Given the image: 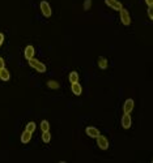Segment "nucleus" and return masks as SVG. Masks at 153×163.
Listing matches in <instances>:
<instances>
[{"label": "nucleus", "instance_id": "f257e3e1", "mask_svg": "<svg viewBox=\"0 0 153 163\" xmlns=\"http://www.w3.org/2000/svg\"><path fill=\"white\" fill-rule=\"evenodd\" d=\"M29 65L32 67V68H34L35 71H38V72H41V73H43V72H46V65L43 64L42 62H39V60H37V59H29Z\"/></svg>", "mask_w": 153, "mask_h": 163}, {"label": "nucleus", "instance_id": "f03ea898", "mask_svg": "<svg viewBox=\"0 0 153 163\" xmlns=\"http://www.w3.org/2000/svg\"><path fill=\"white\" fill-rule=\"evenodd\" d=\"M39 8H41V12L45 17H51V13H53V11H51V7L48 4V2H46V0H42V2L39 3Z\"/></svg>", "mask_w": 153, "mask_h": 163}, {"label": "nucleus", "instance_id": "7ed1b4c3", "mask_svg": "<svg viewBox=\"0 0 153 163\" xmlns=\"http://www.w3.org/2000/svg\"><path fill=\"white\" fill-rule=\"evenodd\" d=\"M119 12H120V21H122V24L126 25V26L130 25V24H131V17H130L128 11L125 9V8H122Z\"/></svg>", "mask_w": 153, "mask_h": 163}, {"label": "nucleus", "instance_id": "20e7f679", "mask_svg": "<svg viewBox=\"0 0 153 163\" xmlns=\"http://www.w3.org/2000/svg\"><path fill=\"white\" fill-rule=\"evenodd\" d=\"M96 138H97V145H98L99 149L106 150L107 147H109V141H107V138H106L105 136H102V135H98Z\"/></svg>", "mask_w": 153, "mask_h": 163}, {"label": "nucleus", "instance_id": "39448f33", "mask_svg": "<svg viewBox=\"0 0 153 163\" xmlns=\"http://www.w3.org/2000/svg\"><path fill=\"white\" fill-rule=\"evenodd\" d=\"M134 107H135L134 99L128 98V99L125 102V105H123V111H125V114H131V112L134 111Z\"/></svg>", "mask_w": 153, "mask_h": 163}, {"label": "nucleus", "instance_id": "423d86ee", "mask_svg": "<svg viewBox=\"0 0 153 163\" xmlns=\"http://www.w3.org/2000/svg\"><path fill=\"white\" fill-rule=\"evenodd\" d=\"M105 3L115 11H120L123 8V5L120 4V2H118V0H105Z\"/></svg>", "mask_w": 153, "mask_h": 163}, {"label": "nucleus", "instance_id": "0eeeda50", "mask_svg": "<svg viewBox=\"0 0 153 163\" xmlns=\"http://www.w3.org/2000/svg\"><path fill=\"white\" fill-rule=\"evenodd\" d=\"M131 124H132V120H131V115L130 114H123L122 116V127L128 129L131 127Z\"/></svg>", "mask_w": 153, "mask_h": 163}, {"label": "nucleus", "instance_id": "6e6552de", "mask_svg": "<svg viewBox=\"0 0 153 163\" xmlns=\"http://www.w3.org/2000/svg\"><path fill=\"white\" fill-rule=\"evenodd\" d=\"M71 90H72V93H74L75 95H80V94L83 93V87H81V84H79V81H77V82L71 84Z\"/></svg>", "mask_w": 153, "mask_h": 163}, {"label": "nucleus", "instance_id": "1a4fd4ad", "mask_svg": "<svg viewBox=\"0 0 153 163\" xmlns=\"http://www.w3.org/2000/svg\"><path fill=\"white\" fill-rule=\"evenodd\" d=\"M86 135H88L89 137L96 138L98 135H101V133H99V131L96 127H88V128H86Z\"/></svg>", "mask_w": 153, "mask_h": 163}, {"label": "nucleus", "instance_id": "9d476101", "mask_svg": "<svg viewBox=\"0 0 153 163\" xmlns=\"http://www.w3.org/2000/svg\"><path fill=\"white\" fill-rule=\"evenodd\" d=\"M30 140H32V132H29V131L25 129L23 132V135H21V142H23V144H28Z\"/></svg>", "mask_w": 153, "mask_h": 163}, {"label": "nucleus", "instance_id": "9b49d317", "mask_svg": "<svg viewBox=\"0 0 153 163\" xmlns=\"http://www.w3.org/2000/svg\"><path fill=\"white\" fill-rule=\"evenodd\" d=\"M0 78H2L3 81H8L11 78V73H9V71L7 69V68H2V69H0Z\"/></svg>", "mask_w": 153, "mask_h": 163}, {"label": "nucleus", "instance_id": "f8f14e48", "mask_svg": "<svg viewBox=\"0 0 153 163\" xmlns=\"http://www.w3.org/2000/svg\"><path fill=\"white\" fill-rule=\"evenodd\" d=\"M34 56V47L32 46V44H29V46H26V48H25V57L28 59H32Z\"/></svg>", "mask_w": 153, "mask_h": 163}, {"label": "nucleus", "instance_id": "ddd939ff", "mask_svg": "<svg viewBox=\"0 0 153 163\" xmlns=\"http://www.w3.org/2000/svg\"><path fill=\"white\" fill-rule=\"evenodd\" d=\"M42 141L45 142V144H48L51 141V133H50V131H46V132L42 133Z\"/></svg>", "mask_w": 153, "mask_h": 163}, {"label": "nucleus", "instance_id": "4468645a", "mask_svg": "<svg viewBox=\"0 0 153 163\" xmlns=\"http://www.w3.org/2000/svg\"><path fill=\"white\" fill-rule=\"evenodd\" d=\"M98 67H99L101 69H106V68H107V60H106L105 57L101 56V57L98 59Z\"/></svg>", "mask_w": 153, "mask_h": 163}, {"label": "nucleus", "instance_id": "2eb2a0df", "mask_svg": "<svg viewBox=\"0 0 153 163\" xmlns=\"http://www.w3.org/2000/svg\"><path fill=\"white\" fill-rule=\"evenodd\" d=\"M69 81H71V84H74V82H77L79 81V73L77 72H71L69 73Z\"/></svg>", "mask_w": 153, "mask_h": 163}, {"label": "nucleus", "instance_id": "dca6fc26", "mask_svg": "<svg viewBox=\"0 0 153 163\" xmlns=\"http://www.w3.org/2000/svg\"><path fill=\"white\" fill-rule=\"evenodd\" d=\"M41 129H42V132L50 131V123L47 120H42L41 121Z\"/></svg>", "mask_w": 153, "mask_h": 163}, {"label": "nucleus", "instance_id": "f3484780", "mask_svg": "<svg viewBox=\"0 0 153 163\" xmlns=\"http://www.w3.org/2000/svg\"><path fill=\"white\" fill-rule=\"evenodd\" d=\"M35 127H37V125H35V123H34V121H30V123H28V124H26V128H25V129L33 133V132L35 131Z\"/></svg>", "mask_w": 153, "mask_h": 163}, {"label": "nucleus", "instance_id": "a211bd4d", "mask_svg": "<svg viewBox=\"0 0 153 163\" xmlns=\"http://www.w3.org/2000/svg\"><path fill=\"white\" fill-rule=\"evenodd\" d=\"M47 86L51 87V89H58V87H59V84H58L56 81H54V80H50L47 82Z\"/></svg>", "mask_w": 153, "mask_h": 163}, {"label": "nucleus", "instance_id": "6ab92c4d", "mask_svg": "<svg viewBox=\"0 0 153 163\" xmlns=\"http://www.w3.org/2000/svg\"><path fill=\"white\" fill-rule=\"evenodd\" d=\"M92 5V0H85L84 2V9H89Z\"/></svg>", "mask_w": 153, "mask_h": 163}, {"label": "nucleus", "instance_id": "aec40b11", "mask_svg": "<svg viewBox=\"0 0 153 163\" xmlns=\"http://www.w3.org/2000/svg\"><path fill=\"white\" fill-rule=\"evenodd\" d=\"M148 16H149L150 20L153 18V5H149V7H148Z\"/></svg>", "mask_w": 153, "mask_h": 163}, {"label": "nucleus", "instance_id": "412c9836", "mask_svg": "<svg viewBox=\"0 0 153 163\" xmlns=\"http://www.w3.org/2000/svg\"><path fill=\"white\" fill-rule=\"evenodd\" d=\"M2 68H4V59L0 56V69H2Z\"/></svg>", "mask_w": 153, "mask_h": 163}, {"label": "nucleus", "instance_id": "4be33fe9", "mask_svg": "<svg viewBox=\"0 0 153 163\" xmlns=\"http://www.w3.org/2000/svg\"><path fill=\"white\" fill-rule=\"evenodd\" d=\"M3 42H4V34H3V33H0V46L3 44Z\"/></svg>", "mask_w": 153, "mask_h": 163}, {"label": "nucleus", "instance_id": "5701e85b", "mask_svg": "<svg viewBox=\"0 0 153 163\" xmlns=\"http://www.w3.org/2000/svg\"><path fill=\"white\" fill-rule=\"evenodd\" d=\"M145 3L148 4V7H149V5H153V0H145Z\"/></svg>", "mask_w": 153, "mask_h": 163}]
</instances>
